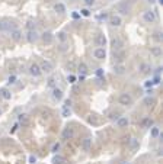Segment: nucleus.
I'll return each instance as SVG.
<instances>
[{
  "label": "nucleus",
  "mask_w": 163,
  "mask_h": 164,
  "mask_svg": "<svg viewBox=\"0 0 163 164\" xmlns=\"http://www.w3.org/2000/svg\"><path fill=\"white\" fill-rule=\"evenodd\" d=\"M67 80H69V83H74V81L77 80V79H76V76H73V74H71V76L67 77Z\"/></svg>",
  "instance_id": "38"
},
{
  "label": "nucleus",
  "mask_w": 163,
  "mask_h": 164,
  "mask_svg": "<svg viewBox=\"0 0 163 164\" xmlns=\"http://www.w3.org/2000/svg\"><path fill=\"white\" fill-rule=\"evenodd\" d=\"M154 39L156 41H162V33L160 32H154Z\"/></svg>",
  "instance_id": "39"
},
{
  "label": "nucleus",
  "mask_w": 163,
  "mask_h": 164,
  "mask_svg": "<svg viewBox=\"0 0 163 164\" xmlns=\"http://www.w3.org/2000/svg\"><path fill=\"white\" fill-rule=\"evenodd\" d=\"M41 38H42V42H44L45 45H50V44H52V39H54V35H52L51 32H44Z\"/></svg>",
  "instance_id": "9"
},
{
  "label": "nucleus",
  "mask_w": 163,
  "mask_h": 164,
  "mask_svg": "<svg viewBox=\"0 0 163 164\" xmlns=\"http://www.w3.org/2000/svg\"><path fill=\"white\" fill-rule=\"evenodd\" d=\"M150 52H152L154 57H160V55H162V47H152Z\"/></svg>",
  "instance_id": "25"
},
{
  "label": "nucleus",
  "mask_w": 163,
  "mask_h": 164,
  "mask_svg": "<svg viewBox=\"0 0 163 164\" xmlns=\"http://www.w3.org/2000/svg\"><path fill=\"white\" fill-rule=\"evenodd\" d=\"M67 68H69V70H71V71H73V70L76 68V66H74V62H73V61L67 62Z\"/></svg>",
  "instance_id": "36"
},
{
  "label": "nucleus",
  "mask_w": 163,
  "mask_h": 164,
  "mask_svg": "<svg viewBox=\"0 0 163 164\" xmlns=\"http://www.w3.org/2000/svg\"><path fill=\"white\" fill-rule=\"evenodd\" d=\"M8 83L9 84H13V83H16V76H10L8 79Z\"/></svg>",
  "instance_id": "35"
},
{
  "label": "nucleus",
  "mask_w": 163,
  "mask_h": 164,
  "mask_svg": "<svg viewBox=\"0 0 163 164\" xmlns=\"http://www.w3.org/2000/svg\"><path fill=\"white\" fill-rule=\"evenodd\" d=\"M10 37H12V39H13V41H21V38H22V32L18 31V29H13L10 32Z\"/></svg>",
  "instance_id": "17"
},
{
  "label": "nucleus",
  "mask_w": 163,
  "mask_h": 164,
  "mask_svg": "<svg viewBox=\"0 0 163 164\" xmlns=\"http://www.w3.org/2000/svg\"><path fill=\"white\" fill-rule=\"evenodd\" d=\"M0 96L4 99V100H10V97H12V93L8 90L6 87H3V89H0Z\"/></svg>",
  "instance_id": "15"
},
{
  "label": "nucleus",
  "mask_w": 163,
  "mask_h": 164,
  "mask_svg": "<svg viewBox=\"0 0 163 164\" xmlns=\"http://www.w3.org/2000/svg\"><path fill=\"white\" fill-rule=\"evenodd\" d=\"M115 10L119 12L121 15H128V13H130V6L127 3H118L115 6Z\"/></svg>",
  "instance_id": "2"
},
{
  "label": "nucleus",
  "mask_w": 163,
  "mask_h": 164,
  "mask_svg": "<svg viewBox=\"0 0 163 164\" xmlns=\"http://www.w3.org/2000/svg\"><path fill=\"white\" fill-rule=\"evenodd\" d=\"M58 49H60L61 52H66V51H67V45H66V44H61V45H60V48H58Z\"/></svg>",
  "instance_id": "40"
},
{
  "label": "nucleus",
  "mask_w": 163,
  "mask_h": 164,
  "mask_svg": "<svg viewBox=\"0 0 163 164\" xmlns=\"http://www.w3.org/2000/svg\"><path fill=\"white\" fill-rule=\"evenodd\" d=\"M159 83H160V77L156 76L154 79H153V84H159Z\"/></svg>",
  "instance_id": "44"
},
{
  "label": "nucleus",
  "mask_w": 163,
  "mask_h": 164,
  "mask_svg": "<svg viewBox=\"0 0 163 164\" xmlns=\"http://www.w3.org/2000/svg\"><path fill=\"white\" fill-rule=\"evenodd\" d=\"M114 57H115V61L117 62H121L122 60H124V52L117 51V52H114Z\"/></svg>",
  "instance_id": "29"
},
{
  "label": "nucleus",
  "mask_w": 163,
  "mask_h": 164,
  "mask_svg": "<svg viewBox=\"0 0 163 164\" xmlns=\"http://www.w3.org/2000/svg\"><path fill=\"white\" fill-rule=\"evenodd\" d=\"M117 124H118L119 128H125V126H128L130 120H128V118L122 116V118H118V119H117Z\"/></svg>",
  "instance_id": "13"
},
{
  "label": "nucleus",
  "mask_w": 163,
  "mask_h": 164,
  "mask_svg": "<svg viewBox=\"0 0 163 164\" xmlns=\"http://www.w3.org/2000/svg\"><path fill=\"white\" fill-rule=\"evenodd\" d=\"M144 86H146V87H152V86H153V80H148V81H146V83H144Z\"/></svg>",
  "instance_id": "45"
},
{
  "label": "nucleus",
  "mask_w": 163,
  "mask_h": 164,
  "mask_svg": "<svg viewBox=\"0 0 163 164\" xmlns=\"http://www.w3.org/2000/svg\"><path fill=\"white\" fill-rule=\"evenodd\" d=\"M130 147H131V149H138V147H140V142H138V139H135V138H130Z\"/></svg>",
  "instance_id": "20"
},
{
  "label": "nucleus",
  "mask_w": 163,
  "mask_h": 164,
  "mask_svg": "<svg viewBox=\"0 0 163 164\" xmlns=\"http://www.w3.org/2000/svg\"><path fill=\"white\" fill-rule=\"evenodd\" d=\"M15 25L8 20H0V32H3V31H9V29H13Z\"/></svg>",
  "instance_id": "10"
},
{
  "label": "nucleus",
  "mask_w": 163,
  "mask_h": 164,
  "mask_svg": "<svg viewBox=\"0 0 163 164\" xmlns=\"http://www.w3.org/2000/svg\"><path fill=\"white\" fill-rule=\"evenodd\" d=\"M57 38L60 39V42H61V44H64V42L67 41V33L66 32H58V33H57Z\"/></svg>",
  "instance_id": "30"
},
{
  "label": "nucleus",
  "mask_w": 163,
  "mask_h": 164,
  "mask_svg": "<svg viewBox=\"0 0 163 164\" xmlns=\"http://www.w3.org/2000/svg\"><path fill=\"white\" fill-rule=\"evenodd\" d=\"M96 44H98V47H100V48H104L105 45H106V38H105V35H98L96 37Z\"/></svg>",
  "instance_id": "14"
},
{
  "label": "nucleus",
  "mask_w": 163,
  "mask_h": 164,
  "mask_svg": "<svg viewBox=\"0 0 163 164\" xmlns=\"http://www.w3.org/2000/svg\"><path fill=\"white\" fill-rule=\"evenodd\" d=\"M96 76L98 77H102V76H104V70H102V68H98L96 70Z\"/></svg>",
  "instance_id": "41"
},
{
  "label": "nucleus",
  "mask_w": 163,
  "mask_h": 164,
  "mask_svg": "<svg viewBox=\"0 0 163 164\" xmlns=\"http://www.w3.org/2000/svg\"><path fill=\"white\" fill-rule=\"evenodd\" d=\"M58 149H60V144H58V142H57V144H54V145H52L51 151H52V153H57Z\"/></svg>",
  "instance_id": "37"
},
{
  "label": "nucleus",
  "mask_w": 163,
  "mask_h": 164,
  "mask_svg": "<svg viewBox=\"0 0 163 164\" xmlns=\"http://www.w3.org/2000/svg\"><path fill=\"white\" fill-rule=\"evenodd\" d=\"M39 68H41L42 73H51V71H52V64L50 61H47V60H44V61L41 62Z\"/></svg>",
  "instance_id": "6"
},
{
  "label": "nucleus",
  "mask_w": 163,
  "mask_h": 164,
  "mask_svg": "<svg viewBox=\"0 0 163 164\" xmlns=\"http://www.w3.org/2000/svg\"><path fill=\"white\" fill-rule=\"evenodd\" d=\"M143 103H144V106H153L156 103V100L153 97H150V96H148V97H146L144 100H143Z\"/></svg>",
  "instance_id": "28"
},
{
  "label": "nucleus",
  "mask_w": 163,
  "mask_h": 164,
  "mask_svg": "<svg viewBox=\"0 0 163 164\" xmlns=\"http://www.w3.org/2000/svg\"><path fill=\"white\" fill-rule=\"evenodd\" d=\"M41 68H39V66H38L37 62H33V64H31L29 66V74L31 76H33V77H39L41 76Z\"/></svg>",
  "instance_id": "4"
},
{
  "label": "nucleus",
  "mask_w": 163,
  "mask_h": 164,
  "mask_svg": "<svg viewBox=\"0 0 163 164\" xmlns=\"http://www.w3.org/2000/svg\"><path fill=\"white\" fill-rule=\"evenodd\" d=\"M71 16H73V19H79V18H80V15H79L77 12H74V13H73Z\"/></svg>",
  "instance_id": "49"
},
{
  "label": "nucleus",
  "mask_w": 163,
  "mask_h": 164,
  "mask_svg": "<svg viewBox=\"0 0 163 164\" xmlns=\"http://www.w3.org/2000/svg\"><path fill=\"white\" fill-rule=\"evenodd\" d=\"M93 57L96 60H104L106 57V51H105V48H96L95 51H93Z\"/></svg>",
  "instance_id": "8"
},
{
  "label": "nucleus",
  "mask_w": 163,
  "mask_h": 164,
  "mask_svg": "<svg viewBox=\"0 0 163 164\" xmlns=\"http://www.w3.org/2000/svg\"><path fill=\"white\" fill-rule=\"evenodd\" d=\"M93 3H95V0H85V4H86V6H92Z\"/></svg>",
  "instance_id": "46"
},
{
  "label": "nucleus",
  "mask_w": 163,
  "mask_h": 164,
  "mask_svg": "<svg viewBox=\"0 0 163 164\" xmlns=\"http://www.w3.org/2000/svg\"><path fill=\"white\" fill-rule=\"evenodd\" d=\"M109 118H111L112 120H117V119H118V118H119V115H118V113H112V115H111V116H109Z\"/></svg>",
  "instance_id": "43"
},
{
  "label": "nucleus",
  "mask_w": 163,
  "mask_h": 164,
  "mask_svg": "<svg viewBox=\"0 0 163 164\" xmlns=\"http://www.w3.org/2000/svg\"><path fill=\"white\" fill-rule=\"evenodd\" d=\"M111 47H112V51L117 52V51H121L122 47H124V44H122V41L119 39V38H114L111 42Z\"/></svg>",
  "instance_id": "3"
},
{
  "label": "nucleus",
  "mask_w": 163,
  "mask_h": 164,
  "mask_svg": "<svg viewBox=\"0 0 163 164\" xmlns=\"http://www.w3.org/2000/svg\"><path fill=\"white\" fill-rule=\"evenodd\" d=\"M48 86L50 87H54V79H50L48 80Z\"/></svg>",
  "instance_id": "47"
},
{
  "label": "nucleus",
  "mask_w": 163,
  "mask_h": 164,
  "mask_svg": "<svg viewBox=\"0 0 163 164\" xmlns=\"http://www.w3.org/2000/svg\"><path fill=\"white\" fill-rule=\"evenodd\" d=\"M85 80V74H82V76H79V81H83Z\"/></svg>",
  "instance_id": "50"
},
{
  "label": "nucleus",
  "mask_w": 163,
  "mask_h": 164,
  "mask_svg": "<svg viewBox=\"0 0 163 164\" xmlns=\"http://www.w3.org/2000/svg\"><path fill=\"white\" fill-rule=\"evenodd\" d=\"M82 148H83V151H89V149L92 148V138L83 139V141H82Z\"/></svg>",
  "instance_id": "11"
},
{
  "label": "nucleus",
  "mask_w": 163,
  "mask_h": 164,
  "mask_svg": "<svg viewBox=\"0 0 163 164\" xmlns=\"http://www.w3.org/2000/svg\"><path fill=\"white\" fill-rule=\"evenodd\" d=\"M52 164H66V158L63 155H54L52 157Z\"/></svg>",
  "instance_id": "18"
},
{
  "label": "nucleus",
  "mask_w": 163,
  "mask_h": 164,
  "mask_svg": "<svg viewBox=\"0 0 163 164\" xmlns=\"http://www.w3.org/2000/svg\"><path fill=\"white\" fill-rule=\"evenodd\" d=\"M37 39H38V33L35 31H29L28 32V41L29 42H37Z\"/></svg>",
  "instance_id": "19"
},
{
  "label": "nucleus",
  "mask_w": 163,
  "mask_h": 164,
  "mask_svg": "<svg viewBox=\"0 0 163 164\" xmlns=\"http://www.w3.org/2000/svg\"><path fill=\"white\" fill-rule=\"evenodd\" d=\"M118 102H119V105H122V106H128V105H131L133 99H131V96L128 95V93H121L119 97H118Z\"/></svg>",
  "instance_id": "1"
},
{
  "label": "nucleus",
  "mask_w": 163,
  "mask_h": 164,
  "mask_svg": "<svg viewBox=\"0 0 163 164\" xmlns=\"http://www.w3.org/2000/svg\"><path fill=\"white\" fill-rule=\"evenodd\" d=\"M77 70H79V73L86 74V73H87V66H86L85 62H80V64L77 66Z\"/></svg>",
  "instance_id": "26"
},
{
  "label": "nucleus",
  "mask_w": 163,
  "mask_h": 164,
  "mask_svg": "<svg viewBox=\"0 0 163 164\" xmlns=\"http://www.w3.org/2000/svg\"><path fill=\"white\" fill-rule=\"evenodd\" d=\"M52 97L57 99V100H61L63 99V91L57 87H52Z\"/></svg>",
  "instance_id": "16"
},
{
  "label": "nucleus",
  "mask_w": 163,
  "mask_h": 164,
  "mask_svg": "<svg viewBox=\"0 0 163 164\" xmlns=\"http://www.w3.org/2000/svg\"><path fill=\"white\" fill-rule=\"evenodd\" d=\"M153 124H154V122H153V119H150V118H144V119L141 120V126L143 128H150Z\"/></svg>",
  "instance_id": "21"
},
{
  "label": "nucleus",
  "mask_w": 163,
  "mask_h": 164,
  "mask_svg": "<svg viewBox=\"0 0 163 164\" xmlns=\"http://www.w3.org/2000/svg\"><path fill=\"white\" fill-rule=\"evenodd\" d=\"M19 124L22 125V126H28V124H29L28 116L26 115H19Z\"/></svg>",
  "instance_id": "24"
},
{
  "label": "nucleus",
  "mask_w": 163,
  "mask_h": 164,
  "mask_svg": "<svg viewBox=\"0 0 163 164\" xmlns=\"http://www.w3.org/2000/svg\"><path fill=\"white\" fill-rule=\"evenodd\" d=\"M70 105H71V100H70V99H69V100H66V102H64V106H67V108H70Z\"/></svg>",
  "instance_id": "48"
},
{
  "label": "nucleus",
  "mask_w": 163,
  "mask_h": 164,
  "mask_svg": "<svg viewBox=\"0 0 163 164\" xmlns=\"http://www.w3.org/2000/svg\"><path fill=\"white\" fill-rule=\"evenodd\" d=\"M106 19H109V16H108L106 12H104V13H100V15L98 16V20H100V22H105Z\"/></svg>",
  "instance_id": "32"
},
{
  "label": "nucleus",
  "mask_w": 163,
  "mask_h": 164,
  "mask_svg": "<svg viewBox=\"0 0 163 164\" xmlns=\"http://www.w3.org/2000/svg\"><path fill=\"white\" fill-rule=\"evenodd\" d=\"M159 134H160V131H159V128H152V137H159Z\"/></svg>",
  "instance_id": "34"
},
{
  "label": "nucleus",
  "mask_w": 163,
  "mask_h": 164,
  "mask_svg": "<svg viewBox=\"0 0 163 164\" xmlns=\"http://www.w3.org/2000/svg\"><path fill=\"white\" fill-rule=\"evenodd\" d=\"M143 19H144V22H147V23H153L156 20V13L153 10H147V12H144Z\"/></svg>",
  "instance_id": "5"
},
{
  "label": "nucleus",
  "mask_w": 163,
  "mask_h": 164,
  "mask_svg": "<svg viewBox=\"0 0 163 164\" xmlns=\"http://www.w3.org/2000/svg\"><path fill=\"white\" fill-rule=\"evenodd\" d=\"M80 15L87 18V16H90V10H89V9H82V10H80Z\"/></svg>",
  "instance_id": "33"
},
{
  "label": "nucleus",
  "mask_w": 163,
  "mask_h": 164,
  "mask_svg": "<svg viewBox=\"0 0 163 164\" xmlns=\"http://www.w3.org/2000/svg\"><path fill=\"white\" fill-rule=\"evenodd\" d=\"M148 71H150V66H148V64H146V62H143V64L140 66V73L147 74Z\"/></svg>",
  "instance_id": "27"
},
{
  "label": "nucleus",
  "mask_w": 163,
  "mask_h": 164,
  "mask_svg": "<svg viewBox=\"0 0 163 164\" xmlns=\"http://www.w3.org/2000/svg\"><path fill=\"white\" fill-rule=\"evenodd\" d=\"M61 137H63V139H71L74 137V129H73V128H70V126L64 128Z\"/></svg>",
  "instance_id": "7"
},
{
  "label": "nucleus",
  "mask_w": 163,
  "mask_h": 164,
  "mask_svg": "<svg viewBox=\"0 0 163 164\" xmlns=\"http://www.w3.org/2000/svg\"><path fill=\"white\" fill-rule=\"evenodd\" d=\"M109 23H111L112 26H119L122 23V19L119 18L118 15H114V16H111V18H109Z\"/></svg>",
  "instance_id": "12"
},
{
  "label": "nucleus",
  "mask_w": 163,
  "mask_h": 164,
  "mask_svg": "<svg viewBox=\"0 0 163 164\" xmlns=\"http://www.w3.org/2000/svg\"><path fill=\"white\" fill-rule=\"evenodd\" d=\"M54 10H56L57 13H64V12H66V6H64L63 3H56Z\"/></svg>",
  "instance_id": "23"
},
{
  "label": "nucleus",
  "mask_w": 163,
  "mask_h": 164,
  "mask_svg": "<svg viewBox=\"0 0 163 164\" xmlns=\"http://www.w3.org/2000/svg\"><path fill=\"white\" fill-rule=\"evenodd\" d=\"M114 71H115V74H119V76H121V74L125 73V67L122 66V64H117L115 68H114Z\"/></svg>",
  "instance_id": "22"
},
{
  "label": "nucleus",
  "mask_w": 163,
  "mask_h": 164,
  "mask_svg": "<svg viewBox=\"0 0 163 164\" xmlns=\"http://www.w3.org/2000/svg\"><path fill=\"white\" fill-rule=\"evenodd\" d=\"M61 115H63L64 118H69V116H70V108L64 106V108H63V110H61Z\"/></svg>",
  "instance_id": "31"
},
{
  "label": "nucleus",
  "mask_w": 163,
  "mask_h": 164,
  "mask_svg": "<svg viewBox=\"0 0 163 164\" xmlns=\"http://www.w3.org/2000/svg\"><path fill=\"white\" fill-rule=\"evenodd\" d=\"M29 163L31 164H35V163H37V157H35V155H31L29 157Z\"/></svg>",
  "instance_id": "42"
}]
</instances>
